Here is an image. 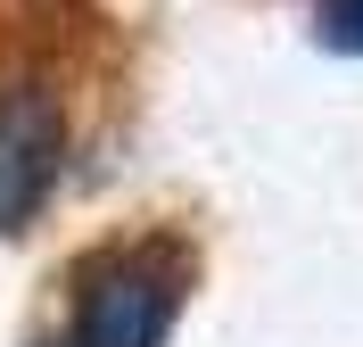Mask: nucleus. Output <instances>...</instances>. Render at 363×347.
Wrapping results in <instances>:
<instances>
[{"instance_id":"7ed1b4c3","label":"nucleus","mask_w":363,"mask_h":347,"mask_svg":"<svg viewBox=\"0 0 363 347\" xmlns=\"http://www.w3.org/2000/svg\"><path fill=\"white\" fill-rule=\"evenodd\" d=\"M322 42L363 50V0H322Z\"/></svg>"},{"instance_id":"f257e3e1","label":"nucleus","mask_w":363,"mask_h":347,"mask_svg":"<svg viewBox=\"0 0 363 347\" xmlns=\"http://www.w3.org/2000/svg\"><path fill=\"white\" fill-rule=\"evenodd\" d=\"M182 290H190V265L174 240L108 248L74 290V347H157Z\"/></svg>"},{"instance_id":"f03ea898","label":"nucleus","mask_w":363,"mask_h":347,"mask_svg":"<svg viewBox=\"0 0 363 347\" xmlns=\"http://www.w3.org/2000/svg\"><path fill=\"white\" fill-rule=\"evenodd\" d=\"M58 149H67V116L42 83L0 92V231H17L25 215L58 182Z\"/></svg>"}]
</instances>
